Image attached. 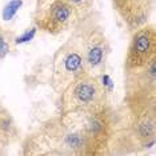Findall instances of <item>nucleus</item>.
Segmentation results:
<instances>
[{
  "mask_svg": "<svg viewBox=\"0 0 156 156\" xmlns=\"http://www.w3.org/2000/svg\"><path fill=\"white\" fill-rule=\"evenodd\" d=\"M115 116L109 104L94 109L60 112L28 139V151L34 155L95 156L109 153L115 129ZM25 151V153L28 152Z\"/></svg>",
  "mask_w": 156,
  "mask_h": 156,
  "instance_id": "f257e3e1",
  "label": "nucleus"
},
{
  "mask_svg": "<svg viewBox=\"0 0 156 156\" xmlns=\"http://www.w3.org/2000/svg\"><path fill=\"white\" fill-rule=\"evenodd\" d=\"M73 35L76 36L83 52L86 72L100 77L105 71V64L111 51L103 27L95 19L88 16L77 24Z\"/></svg>",
  "mask_w": 156,
  "mask_h": 156,
  "instance_id": "f03ea898",
  "label": "nucleus"
},
{
  "mask_svg": "<svg viewBox=\"0 0 156 156\" xmlns=\"http://www.w3.org/2000/svg\"><path fill=\"white\" fill-rule=\"evenodd\" d=\"M124 108L129 114L156 112V59L125 73Z\"/></svg>",
  "mask_w": 156,
  "mask_h": 156,
  "instance_id": "7ed1b4c3",
  "label": "nucleus"
},
{
  "mask_svg": "<svg viewBox=\"0 0 156 156\" xmlns=\"http://www.w3.org/2000/svg\"><path fill=\"white\" fill-rule=\"evenodd\" d=\"M60 112L94 109L108 104L107 91L97 76L83 73L60 94Z\"/></svg>",
  "mask_w": 156,
  "mask_h": 156,
  "instance_id": "20e7f679",
  "label": "nucleus"
},
{
  "mask_svg": "<svg viewBox=\"0 0 156 156\" xmlns=\"http://www.w3.org/2000/svg\"><path fill=\"white\" fill-rule=\"evenodd\" d=\"M83 73H86L83 52L76 36L72 34V36L63 43L53 53L51 62L49 84L52 90L60 95L69 83H72Z\"/></svg>",
  "mask_w": 156,
  "mask_h": 156,
  "instance_id": "39448f33",
  "label": "nucleus"
},
{
  "mask_svg": "<svg viewBox=\"0 0 156 156\" xmlns=\"http://www.w3.org/2000/svg\"><path fill=\"white\" fill-rule=\"evenodd\" d=\"M34 21L40 31L56 36L75 29L83 20L69 3L64 0H52L45 8H39Z\"/></svg>",
  "mask_w": 156,
  "mask_h": 156,
  "instance_id": "423d86ee",
  "label": "nucleus"
},
{
  "mask_svg": "<svg viewBox=\"0 0 156 156\" xmlns=\"http://www.w3.org/2000/svg\"><path fill=\"white\" fill-rule=\"evenodd\" d=\"M153 59H156V29L147 23L132 31L124 60V72L144 68Z\"/></svg>",
  "mask_w": 156,
  "mask_h": 156,
  "instance_id": "0eeeda50",
  "label": "nucleus"
},
{
  "mask_svg": "<svg viewBox=\"0 0 156 156\" xmlns=\"http://www.w3.org/2000/svg\"><path fill=\"white\" fill-rule=\"evenodd\" d=\"M153 4L155 0H112L114 10L131 31L148 23Z\"/></svg>",
  "mask_w": 156,
  "mask_h": 156,
  "instance_id": "6e6552de",
  "label": "nucleus"
},
{
  "mask_svg": "<svg viewBox=\"0 0 156 156\" xmlns=\"http://www.w3.org/2000/svg\"><path fill=\"white\" fill-rule=\"evenodd\" d=\"M20 4H21L20 0H14V1H11V3L7 5L5 11H4V17H5V19H10V17H12V15L16 12L17 8L20 7Z\"/></svg>",
  "mask_w": 156,
  "mask_h": 156,
  "instance_id": "1a4fd4ad",
  "label": "nucleus"
}]
</instances>
